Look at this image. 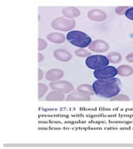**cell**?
<instances>
[{
    "label": "cell",
    "instance_id": "obj_1",
    "mask_svg": "<svg viewBox=\"0 0 133 149\" xmlns=\"http://www.w3.org/2000/svg\"><path fill=\"white\" fill-rule=\"evenodd\" d=\"M92 89L97 96L112 99L117 95L122 90V82L118 78L96 80L92 84Z\"/></svg>",
    "mask_w": 133,
    "mask_h": 149
},
{
    "label": "cell",
    "instance_id": "obj_2",
    "mask_svg": "<svg viewBox=\"0 0 133 149\" xmlns=\"http://www.w3.org/2000/svg\"><path fill=\"white\" fill-rule=\"evenodd\" d=\"M67 40L72 45L80 48L89 47L91 43V37L84 32L80 31H71L67 35Z\"/></svg>",
    "mask_w": 133,
    "mask_h": 149
},
{
    "label": "cell",
    "instance_id": "obj_3",
    "mask_svg": "<svg viewBox=\"0 0 133 149\" xmlns=\"http://www.w3.org/2000/svg\"><path fill=\"white\" fill-rule=\"evenodd\" d=\"M109 60L105 56H90L86 60V65L91 70H98L106 67L109 64Z\"/></svg>",
    "mask_w": 133,
    "mask_h": 149
},
{
    "label": "cell",
    "instance_id": "obj_4",
    "mask_svg": "<svg viewBox=\"0 0 133 149\" xmlns=\"http://www.w3.org/2000/svg\"><path fill=\"white\" fill-rule=\"evenodd\" d=\"M117 74H118V70L117 68L113 66H109V65L101 68V69L95 70L93 73L94 77L99 80L112 79V78H114Z\"/></svg>",
    "mask_w": 133,
    "mask_h": 149
},
{
    "label": "cell",
    "instance_id": "obj_5",
    "mask_svg": "<svg viewBox=\"0 0 133 149\" xmlns=\"http://www.w3.org/2000/svg\"><path fill=\"white\" fill-rule=\"evenodd\" d=\"M76 25V22L72 19H68L63 17H58L52 22V27L53 29L67 32L72 29Z\"/></svg>",
    "mask_w": 133,
    "mask_h": 149
},
{
    "label": "cell",
    "instance_id": "obj_6",
    "mask_svg": "<svg viewBox=\"0 0 133 149\" xmlns=\"http://www.w3.org/2000/svg\"><path fill=\"white\" fill-rule=\"evenodd\" d=\"M50 87L55 90V91H59L63 93H69L71 91H73V86L72 85L68 82V81H56V82H53L50 83Z\"/></svg>",
    "mask_w": 133,
    "mask_h": 149
},
{
    "label": "cell",
    "instance_id": "obj_7",
    "mask_svg": "<svg viewBox=\"0 0 133 149\" xmlns=\"http://www.w3.org/2000/svg\"><path fill=\"white\" fill-rule=\"evenodd\" d=\"M88 47L94 52H105L109 49V45L102 40H96L91 42Z\"/></svg>",
    "mask_w": 133,
    "mask_h": 149
},
{
    "label": "cell",
    "instance_id": "obj_8",
    "mask_svg": "<svg viewBox=\"0 0 133 149\" xmlns=\"http://www.w3.org/2000/svg\"><path fill=\"white\" fill-rule=\"evenodd\" d=\"M87 16L93 21H103L106 18V13L99 9H93L88 12Z\"/></svg>",
    "mask_w": 133,
    "mask_h": 149
},
{
    "label": "cell",
    "instance_id": "obj_9",
    "mask_svg": "<svg viewBox=\"0 0 133 149\" xmlns=\"http://www.w3.org/2000/svg\"><path fill=\"white\" fill-rule=\"evenodd\" d=\"M63 71L61 70L53 69L49 70L46 74V78L47 80H50V81H57V80H60L61 78L63 77Z\"/></svg>",
    "mask_w": 133,
    "mask_h": 149
},
{
    "label": "cell",
    "instance_id": "obj_10",
    "mask_svg": "<svg viewBox=\"0 0 133 149\" xmlns=\"http://www.w3.org/2000/svg\"><path fill=\"white\" fill-rule=\"evenodd\" d=\"M90 100L89 96L80 92H73L67 97L68 101H90Z\"/></svg>",
    "mask_w": 133,
    "mask_h": 149
},
{
    "label": "cell",
    "instance_id": "obj_11",
    "mask_svg": "<svg viewBox=\"0 0 133 149\" xmlns=\"http://www.w3.org/2000/svg\"><path fill=\"white\" fill-rule=\"evenodd\" d=\"M54 56L55 57L58 59L60 61H63V62H67V61H69L70 60L72 59V55L70 52L65 51V50H62V49H59V50H56L54 52Z\"/></svg>",
    "mask_w": 133,
    "mask_h": 149
},
{
    "label": "cell",
    "instance_id": "obj_12",
    "mask_svg": "<svg viewBox=\"0 0 133 149\" xmlns=\"http://www.w3.org/2000/svg\"><path fill=\"white\" fill-rule=\"evenodd\" d=\"M65 99V96L63 92L59 91H53L51 92L46 98L47 101H63Z\"/></svg>",
    "mask_w": 133,
    "mask_h": 149
},
{
    "label": "cell",
    "instance_id": "obj_13",
    "mask_svg": "<svg viewBox=\"0 0 133 149\" xmlns=\"http://www.w3.org/2000/svg\"><path fill=\"white\" fill-rule=\"evenodd\" d=\"M63 14L64 16L68 17V18H73L77 17L80 15V11L77 9L76 8H65L63 9Z\"/></svg>",
    "mask_w": 133,
    "mask_h": 149
},
{
    "label": "cell",
    "instance_id": "obj_14",
    "mask_svg": "<svg viewBox=\"0 0 133 149\" xmlns=\"http://www.w3.org/2000/svg\"><path fill=\"white\" fill-rule=\"evenodd\" d=\"M48 39L53 43H63L66 40V37L62 33L54 32V33H51L48 35Z\"/></svg>",
    "mask_w": 133,
    "mask_h": 149
},
{
    "label": "cell",
    "instance_id": "obj_15",
    "mask_svg": "<svg viewBox=\"0 0 133 149\" xmlns=\"http://www.w3.org/2000/svg\"><path fill=\"white\" fill-rule=\"evenodd\" d=\"M117 70H118V74L121 76H130L131 74H133L132 68L129 65H120L117 68Z\"/></svg>",
    "mask_w": 133,
    "mask_h": 149
},
{
    "label": "cell",
    "instance_id": "obj_16",
    "mask_svg": "<svg viewBox=\"0 0 133 149\" xmlns=\"http://www.w3.org/2000/svg\"><path fill=\"white\" fill-rule=\"evenodd\" d=\"M77 90H78V92L82 93V94H84V95H91L94 93L92 86H91L89 85H79Z\"/></svg>",
    "mask_w": 133,
    "mask_h": 149
},
{
    "label": "cell",
    "instance_id": "obj_17",
    "mask_svg": "<svg viewBox=\"0 0 133 149\" xmlns=\"http://www.w3.org/2000/svg\"><path fill=\"white\" fill-rule=\"evenodd\" d=\"M107 58L112 63H118L122 61V56L117 52H110L107 55Z\"/></svg>",
    "mask_w": 133,
    "mask_h": 149
},
{
    "label": "cell",
    "instance_id": "obj_18",
    "mask_svg": "<svg viewBox=\"0 0 133 149\" xmlns=\"http://www.w3.org/2000/svg\"><path fill=\"white\" fill-rule=\"evenodd\" d=\"M75 54H76L77 56H79V57H87V56H90V55L91 53L90 52H88V51H87L85 49L82 48V49L77 50V51L75 52Z\"/></svg>",
    "mask_w": 133,
    "mask_h": 149
},
{
    "label": "cell",
    "instance_id": "obj_19",
    "mask_svg": "<svg viewBox=\"0 0 133 149\" xmlns=\"http://www.w3.org/2000/svg\"><path fill=\"white\" fill-rule=\"evenodd\" d=\"M47 91H48L47 85L42 84V83L38 84V98H42Z\"/></svg>",
    "mask_w": 133,
    "mask_h": 149
},
{
    "label": "cell",
    "instance_id": "obj_20",
    "mask_svg": "<svg viewBox=\"0 0 133 149\" xmlns=\"http://www.w3.org/2000/svg\"><path fill=\"white\" fill-rule=\"evenodd\" d=\"M112 101H129V97L125 95H117L115 97L111 99Z\"/></svg>",
    "mask_w": 133,
    "mask_h": 149
},
{
    "label": "cell",
    "instance_id": "obj_21",
    "mask_svg": "<svg viewBox=\"0 0 133 149\" xmlns=\"http://www.w3.org/2000/svg\"><path fill=\"white\" fill-rule=\"evenodd\" d=\"M47 42H44V40L43 39H38V51H43L45 48L47 47Z\"/></svg>",
    "mask_w": 133,
    "mask_h": 149
},
{
    "label": "cell",
    "instance_id": "obj_22",
    "mask_svg": "<svg viewBox=\"0 0 133 149\" xmlns=\"http://www.w3.org/2000/svg\"><path fill=\"white\" fill-rule=\"evenodd\" d=\"M128 7H117V8H116V13H117V14H120V15H122V14H125V13H126V11L127 10Z\"/></svg>",
    "mask_w": 133,
    "mask_h": 149
},
{
    "label": "cell",
    "instance_id": "obj_23",
    "mask_svg": "<svg viewBox=\"0 0 133 149\" xmlns=\"http://www.w3.org/2000/svg\"><path fill=\"white\" fill-rule=\"evenodd\" d=\"M125 16L127 17V18H129V19H131V20L133 21V7L132 8H129L126 11Z\"/></svg>",
    "mask_w": 133,
    "mask_h": 149
},
{
    "label": "cell",
    "instance_id": "obj_24",
    "mask_svg": "<svg viewBox=\"0 0 133 149\" xmlns=\"http://www.w3.org/2000/svg\"><path fill=\"white\" fill-rule=\"evenodd\" d=\"M126 60L129 61V62H132L133 63V52L132 53H130L126 57Z\"/></svg>",
    "mask_w": 133,
    "mask_h": 149
},
{
    "label": "cell",
    "instance_id": "obj_25",
    "mask_svg": "<svg viewBox=\"0 0 133 149\" xmlns=\"http://www.w3.org/2000/svg\"><path fill=\"white\" fill-rule=\"evenodd\" d=\"M43 70L40 69H38V80H42L43 79Z\"/></svg>",
    "mask_w": 133,
    "mask_h": 149
},
{
    "label": "cell",
    "instance_id": "obj_26",
    "mask_svg": "<svg viewBox=\"0 0 133 149\" xmlns=\"http://www.w3.org/2000/svg\"><path fill=\"white\" fill-rule=\"evenodd\" d=\"M43 60V55L42 54H38V61L40 62V61H42Z\"/></svg>",
    "mask_w": 133,
    "mask_h": 149
}]
</instances>
